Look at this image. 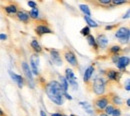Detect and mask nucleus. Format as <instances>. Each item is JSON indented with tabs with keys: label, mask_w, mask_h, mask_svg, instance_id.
<instances>
[{
	"label": "nucleus",
	"mask_w": 130,
	"mask_h": 116,
	"mask_svg": "<svg viewBox=\"0 0 130 116\" xmlns=\"http://www.w3.org/2000/svg\"><path fill=\"white\" fill-rule=\"evenodd\" d=\"M30 64L32 68V72L34 74H38V65H39V57L36 54H33L30 58Z\"/></svg>",
	"instance_id": "5"
},
{
	"label": "nucleus",
	"mask_w": 130,
	"mask_h": 116,
	"mask_svg": "<svg viewBox=\"0 0 130 116\" xmlns=\"http://www.w3.org/2000/svg\"><path fill=\"white\" fill-rule=\"evenodd\" d=\"M130 33H129V29L128 28H125V27H121V28H119L118 30H117V32L115 34V36L117 37V38H124V37H126V36H129Z\"/></svg>",
	"instance_id": "10"
},
{
	"label": "nucleus",
	"mask_w": 130,
	"mask_h": 116,
	"mask_svg": "<svg viewBox=\"0 0 130 116\" xmlns=\"http://www.w3.org/2000/svg\"><path fill=\"white\" fill-rule=\"evenodd\" d=\"M117 67L119 69H123L129 64V58L127 56H122V57H119L118 60H117Z\"/></svg>",
	"instance_id": "8"
},
{
	"label": "nucleus",
	"mask_w": 130,
	"mask_h": 116,
	"mask_svg": "<svg viewBox=\"0 0 130 116\" xmlns=\"http://www.w3.org/2000/svg\"><path fill=\"white\" fill-rule=\"evenodd\" d=\"M93 72H94V67L93 66L88 67V68L85 70V73H84V81H85V82H88V81H89V79L91 78Z\"/></svg>",
	"instance_id": "14"
},
{
	"label": "nucleus",
	"mask_w": 130,
	"mask_h": 116,
	"mask_svg": "<svg viewBox=\"0 0 130 116\" xmlns=\"http://www.w3.org/2000/svg\"><path fill=\"white\" fill-rule=\"evenodd\" d=\"M99 2L102 4H109L111 2V0H99Z\"/></svg>",
	"instance_id": "32"
},
{
	"label": "nucleus",
	"mask_w": 130,
	"mask_h": 116,
	"mask_svg": "<svg viewBox=\"0 0 130 116\" xmlns=\"http://www.w3.org/2000/svg\"><path fill=\"white\" fill-rule=\"evenodd\" d=\"M117 75H118V73L115 70H109L108 73H107V76H108V78L110 80H116L117 79Z\"/></svg>",
	"instance_id": "17"
},
{
	"label": "nucleus",
	"mask_w": 130,
	"mask_h": 116,
	"mask_svg": "<svg viewBox=\"0 0 130 116\" xmlns=\"http://www.w3.org/2000/svg\"><path fill=\"white\" fill-rule=\"evenodd\" d=\"M126 103H127V106H129V105H130V100L129 99L127 100V101H126Z\"/></svg>",
	"instance_id": "40"
},
{
	"label": "nucleus",
	"mask_w": 130,
	"mask_h": 116,
	"mask_svg": "<svg viewBox=\"0 0 130 116\" xmlns=\"http://www.w3.org/2000/svg\"><path fill=\"white\" fill-rule=\"evenodd\" d=\"M31 47H32L36 52H40V51L42 50L41 49V46H40L39 43L37 42V40H33L32 42H31Z\"/></svg>",
	"instance_id": "19"
},
{
	"label": "nucleus",
	"mask_w": 130,
	"mask_h": 116,
	"mask_svg": "<svg viewBox=\"0 0 130 116\" xmlns=\"http://www.w3.org/2000/svg\"><path fill=\"white\" fill-rule=\"evenodd\" d=\"M50 54H51V58H52L53 62H54L56 65H58V66L62 65V60H61L60 54H59V52H58L57 50H51V51H50Z\"/></svg>",
	"instance_id": "6"
},
{
	"label": "nucleus",
	"mask_w": 130,
	"mask_h": 116,
	"mask_svg": "<svg viewBox=\"0 0 130 116\" xmlns=\"http://www.w3.org/2000/svg\"><path fill=\"white\" fill-rule=\"evenodd\" d=\"M9 74H10L11 78L18 84V86H19L20 88H22V86H23V78H22L20 75H17L15 73H13L12 71H9Z\"/></svg>",
	"instance_id": "12"
},
{
	"label": "nucleus",
	"mask_w": 130,
	"mask_h": 116,
	"mask_svg": "<svg viewBox=\"0 0 130 116\" xmlns=\"http://www.w3.org/2000/svg\"><path fill=\"white\" fill-rule=\"evenodd\" d=\"M60 86H61V89L63 90V92H67V89H68V82L67 80L65 79V77H60Z\"/></svg>",
	"instance_id": "16"
},
{
	"label": "nucleus",
	"mask_w": 130,
	"mask_h": 116,
	"mask_svg": "<svg viewBox=\"0 0 130 116\" xmlns=\"http://www.w3.org/2000/svg\"><path fill=\"white\" fill-rule=\"evenodd\" d=\"M38 14H39V12H38V9L37 8H32L31 9V11H30V16L32 19H37L38 18Z\"/></svg>",
	"instance_id": "23"
},
{
	"label": "nucleus",
	"mask_w": 130,
	"mask_h": 116,
	"mask_svg": "<svg viewBox=\"0 0 130 116\" xmlns=\"http://www.w3.org/2000/svg\"><path fill=\"white\" fill-rule=\"evenodd\" d=\"M35 31L37 32V34H39V35L52 33V31L49 29L47 26H45V25H38V26L35 28Z\"/></svg>",
	"instance_id": "11"
},
{
	"label": "nucleus",
	"mask_w": 130,
	"mask_h": 116,
	"mask_svg": "<svg viewBox=\"0 0 130 116\" xmlns=\"http://www.w3.org/2000/svg\"><path fill=\"white\" fill-rule=\"evenodd\" d=\"M109 101L106 97H99L96 101H95V105L97 106L99 109H104L106 108V106H108Z\"/></svg>",
	"instance_id": "9"
},
{
	"label": "nucleus",
	"mask_w": 130,
	"mask_h": 116,
	"mask_svg": "<svg viewBox=\"0 0 130 116\" xmlns=\"http://www.w3.org/2000/svg\"><path fill=\"white\" fill-rule=\"evenodd\" d=\"M28 6H30L31 8H36L37 4H36L35 2H33V1H29V2H28Z\"/></svg>",
	"instance_id": "30"
},
{
	"label": "nucleus",
	"mask_w": 130,
	"mask_h": 116,
	"mask_svg": "<svg viewBox=\"0 0 130 116\" xmlns=\"http://www.w3.org/2000/svg\"><path fill=\"white\" fill-rule=\"evenodd\" d=\"M63 95H64L65 97L67 98V99H69V100H71V99H72V97H71V96H70V95H69V94H68L67 92H64V93H63Z\"/></svg>",
	"instance_id": "34"
},
{
	"label": "nucleus",
	"mask_w": 130,
	"mask_h": 116,
	"mask_svg": "<svg viewBox=\"0 0 130 116\" xmlns=\"http://www.w3.org/2000/svg\"><path fill=\"white\" fill-rule=\"evenodd\" d=\"M46 94L49 97V99L52 102H54L57 105L63 104V90L61 89V86L59 82L57 81H51L46 85L45 88Z\"/></svg>",
	"instance_id": "1"
},
{
	"label": "nucleus",
	"mask_w": 130,
	"mask_h": 116,
	"mask_svg": "<svg viewBox=\"0 0 130 116\" xmlns=\"http://www.w3.org/2000/svg\"><path fill=\"white\" fill-rule=\"evenodd\" d=\"M121 98L119 97V96H117V95H115V96H113V103L114 104H121Z\"/></svg>",
	"instance_id": "26"
},
{
	"label": "nucleus",
	"mask_w": 130,
	"mask_h": 116,
	"mask_svg": "<svg viewBox=\"0 0 130 116\" xmlns=\"http://www.w3.org/2000/svg\"><path fill=\"white\" fill-rule=\"evenodd\" d=\"M89 32H90L89 27H84V28L81 30V34L82 35H84V36H88V35H89Z\"/></svg>",
	"instance_id": "25"
},
{
	"label": "nucleus",
	"mask_w": 130,
	"mask_h": 116,
	"mask_svg": "<svg viewBox=\"0 0 130 116\" xmlns=\"http://www.w3.org/2000/svg\"><path fill=\"white\" fill-rule=\"evenodd\" d=\"M65 59L67 60V62H69V64H71L73 66H76L77 65V59H76V56L74 55L73 52L67 51L65 53Z\"/></svg>",
	"instance_id": "7"
},
{
	"label": "nucleus",
	"mask_w": 130,
	"mask_h": 116,
	"mask_svg": "<svg viewBox=\"0 0 130 116\" xmlns=\"http://www.w3.org/2000/svg\"><path fill=\"white\" fill-rule=\"evenodd\" d=\"M79 8H80V10H81L83 13H85V15H87V16H89V15H90V10H89V8H88V6H87V5L81 4V5L79 6Z\"/></svg>",
	"instance_id": "22"
},
{
	"label": "nucleus",
	"mask_w": 130,
	"mask_h": 116,
	"mask_svg": "<svg viewBox=\"0 0 130 116\" xmlns=\"http://www.w3.org/2000/svg\"><path fill=\"white\" fill-rule=\"evenodd\" d=\"M100 116H108V115H106V114H101Z\"/></svg>",
	"instance_id": "42"
},
{
	"label": "nucleus",
	"mask_w": 130,
	"mask_h": 116,
	"mask_svg": "<svg viewBox=\"0 0 130 116\" xmlns=\"http://www.w3.org/2000/svg\"><path fill=\"white\" fill-rule=\"evenodd\" d=\"M40 116H46V114H45V112H44V111H42V110H41V111H40Z\"/></svg>",
	"instance_id": "38"
},
{
	"label": "nucleus",
	"mask_w": 130,
	"mask_h": 116,
	"mask_svg": "<svg viewBox=\"0 0 130 116\" xmlns=\"http://www.w3.org/2000/svg\"><path fill=\"white\" fill-rule=\"evenodd\" d=\"M112 28H113V26H106V30H110Z\"/></svg>",
	"instance_id": "39"
},
{
	"label": "nucleus",
	"mask_w": 130,
	"mask_h": 116,
	"mask_svg": "<svg viewBox=\"0 0 130 116\" xmlns=\"http://www.w3.org/2000/svg\"><path fill=\"white\" fill-rule=\"evenodd\" d=\"M84 19H85V21L87 22V24L89 25V26H91V27H97V23L94 21V20H92L90 17L88 16H84Z\"/></svg>",
	"instance_id": "18"
},
{
	"label": "nucleus",
	"mask_w": 130,
	"mask_h": 116,
	"mask_svg": "<svg viewBox=\"0 0 130 116\" xmlns=\"http://www.w3.org/2000/svg\"><path fill=\"white\" fill-rule=\"evenodd\" d=\"M128 40H129V36H126V37H124V38H121L120 42H122V43H127Z\"/></svg>",
	"instance_id": "31"
},
{
	"label": "nucleus",
	"mask_w": 130,
	"mask_h": 116,
	"mask_svg": "<svg viewBox=\"0 0 130 116\" xmlns=\"http://www.w3.org/2000/svg\"><path fill=\"white\" fill-rule=\"evenodd\" d=\"M115 109L113 106H111V105H109V106H106V108H105V112H106V115H112V112H113V110Z\"/></svg>",
	"instance_id": "24"
},
{
	"label": "nucleus",
	"mask_w": 130,
	"mask_h": 116,
	"mask_svg": "<svg viewBox=\"0 0 130 116\" xmlns=\"http://www.w3.org/2000/svg\"><path fill=\"white\" fill-rule=\"evenodd\" d=\"M65 72H66V78H65V79L67 80V82H69L70 85H72V86L74 87V89H76L77 86H78V84L76 82V77H75L73 71H72L71 69L67 68V69L65 70Z\"/></svg>",
	"instance_id": "3"
},
{
	"label": "nucleus",
	"mask_w": 130,
	"mask_h": 116,
	"mask_svg": "<svg viewBox=\"0 0 130 116\" xmlns=\"http://www.w3.org/2000/svg\"><path fill=\"white\" fill-rule=\"evenodd\" d=\"M22 69H23V71H24V73H25V75H26V77L28 79V82L30 83V86L33 88L34 87V83H33L32 72H31V70L29 68V65L26 62H23L22 63Z\"/></svg>",
	"instance_id": "4"
},
{
	"label": "nucleus",
	"mask_w": 130,
	"mask_h": 116,
	"mask_svg": "<svg viewBox=\"0 0 130 116\" xmlns=\"http://www.w3.org/2000/svg\"><path fill=\"white\" fill-rule=\"evenodd\" d=\"M121 115V111L120 109H114L112 112V116H120Z\"/></svg>",
	"instance_id": "28"
},
{
	"label": "nucleus",
	"mask_w": 130,
	"mask_h": 116,
	"mask_svg": "<svg viewBox=\"0 0 130 116\" xmlns=\"http://www.w3.org/2000/svg\"><path fill=\"white\" fill-rule=\"evenodd\" d=\"M17 16H18V19L21 20L22 22H27L29 20V14H27L23 11H19L17 13Z\"/></svg>",
	"instance_id": "15"
},
{
	"label": "nucleus",
	"mask_w": 130,
	"mask_h": 116,
	"mask_svg": "<svg viewBox=\"0 0 130 116\" xmlns=\"http://www.w3.org/2000/svg\"><path fill=\"white\" fill-rule=\"evenodd\" d=\"M93 91L97 95H102L105 91V82L102 78H96L93 83Z\"/></svg>",
	"instance_id": "2"
},
{
	"label": "nucleus",
	"mask_w": 130,
	"mask_h": 116,
	"mask_svg": "<svg viewBox=\"0 0 130 116\" xmlns=\"http://www.w3.org/2000/svg\"><path fill=\"white\" fill-rule=\"evenodd\" d=\"M125 2H126L125 0H113V3L116 4V5H118V4H123V3H125Z\"/></svg>",
	"instance_id": "29"
},
{
	"label": "nucleus",
	"mask_w": 130,
	"mask_h": 116,
	"mask_svg": "<svg viewBox=\"0 0 130 116\" xmlns=\"http://www.w3.org/2000/svg\"><path fill=\"white\" fill-rule=\"evenodd\" d=\"M96 42L99 44V46L102 47V48L106 47L107 44H108V40H107V37H106L105 35H99L97 40H96Z\"/></svg>",
	"instance_id": "13"
},
{
	"label": "nucleus",
	"mask_w": 130,
	"mask_h": 116,
	"mask_svg": "<svg viewBox=\"0 0 130 116\" xmlns=\"http://www.w3.org/2000/svg\"><path fill=\"white\" fill-rule=\"evenodd\" d=\"M7 39V35L5 34H0V40H6Z\"/></svg>",
	"instance_id": "33"
},
{
	"label": "nucleus",
	"mask_w": 130,
	"mask_h": 116,
	"mask_svg": "<svg viewBox=\"0 0 130 116\" xmlns=\"http://www.w3.org/2000/svg\"><path fill=\"white\" fill-rule=\"evenodd\" d=\"M70 116H74V115H70Z\"/></svg>",
	"instance_id": "43"
},
{
	"label": "nucleus",
	"mask_w": 130,
	"mask_h": 116,
	"mask_svg": "<svg viewBox=\"0 0 130 116\" xmlns=\"http://www.w3.org/2000/svg\"><path fill=\"white\" fill-rule=\"evenodd\" d=\"M2 115H3V111L0 109V116H2Z\"/></svg>",
	"instance_id": "41"
},
{
	"label": "nucleus",
	"mask_w": 130,
	"mask_h": 116,
	"mask_svg": "<svg viewBox=\"0 0 130 116\" xmlns=\"http://www.w3.org/2000/svg\"><path fill=\"white\" fill-rule=\"evenodd\" d=\"M51 116H63L62 114H60V113H53Z\"/></svg>",
	"instance_id": "37"
},
{
	"label": "nucleus",
	"mask_w": 130,
	"mask_h": 116,
	"mask_svg": "<svg viewBox=\"0 0 130 116\" xmlns=\"http://www.w3.org/2000/svg\"><path fill=\"white\" fill-rule=\"evenodd\" d=\"M129 14H130V11L128 10V11H127V13H126V15H124L123 18H124V19H125V18H128V17H129Z\"/></svg>",
	"instance_id": "36"
},
{
	"label": "nucleus",
	"mask_w": 130,
	"mask_h": 116,
	"mask_svg": "<svg viewBox=\"0 0 130 116\" xmlns=\"http://www.w3.org/2000/svg\"><path fill=\"white\" fill-rule=\"evenodd\" d=\"M119 50H120V47H119V46L114 45V46H112V47L110 48V52H112V53H117Z\"/></svg>",
	"instance_id": "27"
},
{
	"label": "nucleus",
	"mask_w": 130,
	"mask_h": 116,
	"mask_svg": "<svg viewBox=\"0 0 130 116\" xmlns=\"http://www.w3.org/2000/svg\"><path fill=\"white\" fill-rule=\"evenodd\" d=\"M87 40H88V43H89L91 46H94L95 48H97L96 40H95V38H94L92 35H88V36H87Z\"/></svg>",
	"instance_id": "20"
},
{
	"label": "nucleus",
	"mask_w": 130,
	"mask_h": 116,
	"mask_svg": "<svg viewBox=\"0 0 130 116\" xmlns=\"http://www.w3.org/2000/svg\"><path fill=\"white\" fill-rule=\"evenodd\" d=\"M5 10H6V12L7 13H16L17 12V8L15 5H9V6H7V7H5Z\"/></svg>",
	"instance_id": "21"
},
{
	"label": "nucleus",
	"mask_w": 130,
	"mask_h": 116,
	"mask_svg": "<svg viewBox=\"0 0 130 116\" xmlns=\"http://www.w3.org/2000/svg\"><path fill=\"white\" fill-rule=\"evenodd\" d=\"M125 89H126V90H127V91H129V90H130L129 80H127V82H126V87H125Z\"/></svg>",
	"instance_id": "35"
}]
</instances>
